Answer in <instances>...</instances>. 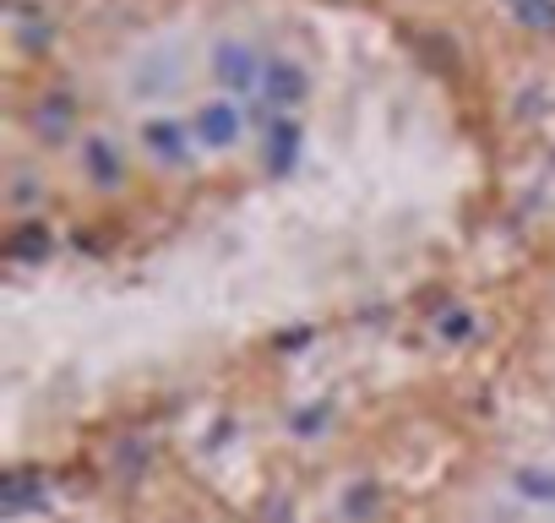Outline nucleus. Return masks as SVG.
Segmentation results:
<instances>
[{
    "instance_id": "nucleus-1",
    "label": "nucleus",
    "mask_w": 555,
    "mask_h": 523,
    "mask_svg": "<svg viewBox=\"0 0 555 523\" xmlns=\"http://www.w3.org/2000/svg\"><path fill=\"white\" fill-rule=\"evenodd\" d=\"M212 72H218V82H223V88H234V93H250V88L267 77V72H261V61L250 55V44H234V39L212 50Z\"/></svg>"
},
{
    "instance_id": "nucleus-2",
    "label": "nucleus",
    "mask_w": 555,
    "mask_h": 523,
    "mask_svg": "<svg viewBox=\"0 0 555 523\" xmlns=\"http://www.w3.org/2000/svg\"><path fill=\"white\" fill-rule=\"evenodd\" d=\"M240 137V115H234V104H202V115H196V142H207V148H229Z\"/></svg>"
},
{
    "instance_id": "nucleus-3",
    "label": "nucleus",
    "mask_w": 555,
    "mask_h": 523,
    "mask_svg": "<svg viewBox=\"0 0 555 523\" xmlns=\"http://www.w3.org/2000/svg\"><path fill=\"white\" fill-rule=\"evenodd\" d=\"M261 93H267L272 104H300V99H306V77H300L289 61H272L267 77H261Z\"/></svg>"
},
{
    "instance_id": "nucleus-4",
    "label": "nucleus",
    "mask_w": 555,
    "mask_h": 523,
    "mask_svg": "<svg viewBox=\"0 0 555 523\" xmlns=\"http://www.w3.org/2000/svg\"><path fill=\"white\" fill-rule=\"evenodd\" d=\"M142 142H147L158 158H185V148H191L185 126H175V120H153V126L142 131Z\"/></svg>"
},
{
    "instance_id": "nucleus-5",
    "label": "nucleus",
    "mask_w": 555,
    "mask_h": 523,
    "mask_svg": "<svg viewBox=\"0 0 555 523\" xmlns=\"http://www.w3.org/2000/svg\"><path fill=\"white\" fill-rule=\"evenodd\" d=\"M295 148H300V126H289V120H278L272 131H267V164L284 175L289 164H295Z\"/></svg>"
},
{
    "instance_id": "nucleus-6",
    "label": "nucleus",
    "mask_w": 555,
    "mask_h": 523,
    "mask_svg": "<svg viewBox=\"0 0 555 523\" xmlns=\"http://www.w3.org/2000/svg\"><path fill=\"white\" fill-rule=\"evenodd\" d=\"M44 251H50V234H44V224H28V229H17V240H12V256H17V262H44Z\"/></svg>"
},
{
    "instance_id": "nucleus-7",
    "label": "nucleus",
    "mask_w": 555,
    "mask_h": 523,
    "mask_svg": "<svg viewBox=\"0 0 555 523\" xmlns=\"http://www.w3.org/2000/svg\"><path fill=\"white\" fill-rule=\"evenodd\" d=\"M517 490L533 501H555V474L550 469H517Z\"/></svg>"
},
{
    "instance_id": "nucleus-8",
    "label": "nucleus",
    "mask_w": 555,
    "mask_h": 523,
    "mask_svg": "<svg viewBox=\"0 0 555 523\" xmlns=\"http://www.w3.org/2000/svg\"><path fill=\"white\" fill-rule=\"evenodd\" d=\"M512 12L528 28H555V0H512Z\"/></svg>"
},
{
    "instance_id": "nucleus-9",
    "label": "nucleus",
    "mask_w": 555,
    "mask_h": 523,
    "mask_svg": "<svg viewBox=\"0 0 555 523\" xmlns=\"http://www.w3.org/2000/svg\"><path fill=\"white\" fill-rule=\"evenodd\" d=\"M88 158H93V169H99V186H115V158H109V148H104V142H88Z\"/></svg>"
},
{
    "instance_id": "nucleus-10",
    "label": "nucleus",
    "mask_w": 555,
    "mask_h": 523,
    "mask_svg": "<svg viewBox=\"0 0 555 523\" xmlns=\"http://www.w3.org/2000/svg\"><path fill=\"white\" fill-rule=\"evenodd\" d=\"M61 126H66V104H61V99H55V104H50V110H39V131H44V137H50V142H55V137H61Z\"/></svg>"
},
{
    "instance_id": "nucleus-11",
    "label": "nucleus",
    "mask_w": 555,
    "mask_h": 523,
    "mask_svg": "<svg viewBox=\"0 0 555 523\" xmlns=\"http://www.w3.org/2000/svg\"><path fill=\"white\" fill-rule=\"evenodd\" d=\"M441 333H447V339H463V333H468V317H463V311H447V317H441Z\"/></svg>"
}]
</instances>
